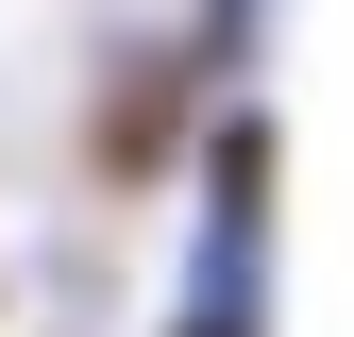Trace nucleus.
<instances>
[{"mask_svg": "<svg viewBox=\"0 0 354 337\" xmlns=\"http://www.w3.org/2000/svg\"><path fill=\"white\" fill-rule=\"evenodd\" d=\"M253 34H270V0H186V51H203V84H253Z\"/></svg>", "mask_w": 354, "mask_h": 337, "instance_id": "3", "label": "nucleus"}, {"mask_svg": "<svg viewBox=\"0 0 354 337\" xmlns=\"http://www.w3.org/2000/svg\"><path fill=\"white\" fill-rule=\"evenodd\" d=\"M0 320H17V304H0Z\"/></svg>", "mask_w": 354, "mask_h": 337, "instance_id": "4", "label": "nucleus"}, {"mask_svg": "<svg viewBox=\"0 0 354 337\" xmlns=\"http://www.w3.org/2000/svg\"><path fill=\"white\" fill-rule=\"evenodd\" d=\"M219 102H236V84H203L186 34H118V51H102V102H84V186H102V202H169Z\"/></svg>", "mask_w": 354, "mask_h": 337, "instance_id": "2", "label": "nucleus"}, {"mask_svg": "<svg viewBox=\"0 0 354 337\" xmlns=\"http://www.w3.org/2000/svg\"><path fill=\"white\" fill-rule=\"evenodd\" d=\"M152 337H287V102L236 84L169 186V287Z\"/></svg>", "mask_w": 354, "mask_h": 337, "instance_id": "1", "label": "nucleus"}]
</instances>
